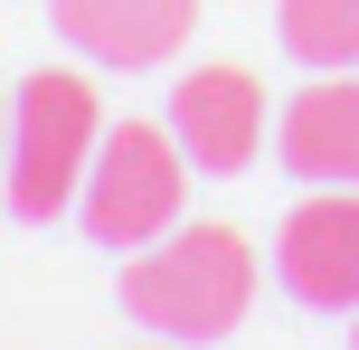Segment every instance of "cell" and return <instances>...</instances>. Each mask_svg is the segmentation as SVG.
Wrapping results in <instances>:
<instances>
[{
  "label": "cell",
  "mask_w": 359,
  "mask_h": 350,
  "mask_svg": "<svg viewBox=\"0 0 359 350\" xmlns=\"http://www.w3.org/2000/svg\"><path fill=\"white\" fill-rule=\"evenodd\" d=\"M255 303V256L236 227H170L123 265V313L161 341H217Z\"/></svg>",
  "instance_id": "1"
},
{
  "label": "cell",
  "mask_w": 359,
  "mask_h": 350,
  "mask_svg": "<svg viewBox=\"0 0 359 350\" xmlns=\"http://www.w3.org/2000/svg\"><path fill=\"white\" fill-rule=\"evenodd\" d=\"M95 142H104L95 86L67 76V67H38L29 86L10 95V208L19 218H57V208L86 189Z\"/></svg>",
  "instance_id": "2"
},
{
  "label": "cell",
  "mask_w": 359,
  "mask_h": 350,
  "mask_svg": "<svg viewBox=\"0 0 359 350\" xmlns=\"http://www.w3.org/2000/svg\"><path fill=\"white\" fill-rule=\"evenodd\" d=\"M180 189H189V152L170 123H114L95 142V170L76 189L95 246H151L180 227Z\"/></svg>",
  "instance_id": "3"
},
{
  "label": "cell",
  "mask_w": 359,
  "mask_h": 350,
  "mask_svg": "<svg viewBox=\"0 0 359 350\" xmlns=\"http://www.w3.org/2000/svg\"><path fill=\"white\" fill-rule=\"evenodd\" d=\"M170 133H180V152H189V170L236 180V170H255V152H265V86H255L246 67H189L170 86Z\"/></svg>",
  "instance_id": "4"
},
{
  "label": "cell",
  "mask_w": 359,
  "mask_h": 350,
  "mask_svg": "<svg viewBox=\"0 0 359 350\" xmlns=\"http://www.w3.org/2000/svg\"><path fill=\"white\" fill-rule=\"evenodd\" d=\"M274 275L312 313H359V189H312L274 227Z\"/></svg>",
  "instance_id": "5"
},
{
  "label": "cell",
  "mask_w": 359,
  "mask_h": 350,
  "mask_svg": "<svg viewBox=\"0 0 359 350\" xmlns=\"http://www.w3.org/2000/svg\"><path fill=\"white\" fill-rule=\"evenodd\" d=\"M57 38L95 67H161L198 29V0H57Z\"/></svg>",
  "instance_id": "6"
},
{
  "label": "cell",
  "mask_w": 359,
  "mask_h": 350,
  "mask_svg": "<svg viewBox=\"0 0 359 350\" xmlns=\"http://www.w3.org/2000/svg\"><path fill=\"white\" fill-rule=\"evenodd\" d=\"M274 152H284L293 180L312 189H359V76H322L284 105L274 123Z\"/></svg>",
  "instance_id": "7"
},
{
  "label": "cell",
  "mask_w": 359,
  "mask_h": 350,
  "mask_svg": "<svg viewBox=\"0 0 359 350\" xmlns=\"http://www.w3.org/2000/svg\"><path fill=\"white\" fill-rule=\"evenodd\" d=\"M274 19L303 67H359V0H284Z\"/></svg>",
  "instance_id": "8"
},
{
  "label": "cell",
  "mask_w": 359,
  "mask_h": 350,
  "mask_svg": "<svg viewBox=\"0 0 359 350\" xmlns=\"http://www.w3.org/2000/svg\"><path fill=\"white\" fill-rule=\"evenodd\" d=\"M0 199H10V105H0Z\"/></svg>",
  "instance_id": "9"
},
{
  "label": "cell",
  "mask_w": 359,
  "mask_h": 350,
  "mask_svg": "<svg viewBox=\"0 0 359 350\" xmlns=\"http://www.w3.org/2000/svg\"><path fill=\"white\" fill-rule=\"evenodd\" d=\"M350 350H359V322H350Z\"/></svg>",
  "instance_id": "10"
}]
</instances>
